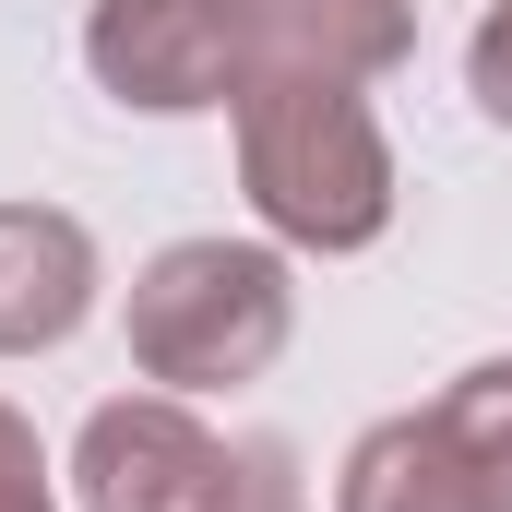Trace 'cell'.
Listing matches in <instances>:
<instances>
[{
  "mask_svg": "<svg viewBox=\"0 0 512 512\" xmlns=\"http://www.w3.org/2000/svg\"><path fill=\"white\" fill-rule=\"evenodd\" d=\"M239 191L274 227V251H370L393 227V131L334 72H251L239 84Z\"/></svg>",
  "mask_w": 512,
  "mask_h": 512,
  "instance_id": "1",
  "label": "cell"
},
{
  "mask_svg": "<svg viewBox=\"0 0 512 512\" xmlns=\"http://www.w3.org/2000/svg\"><path fill=\"white\" fill-rule=\"evenodd\" d=\"M131 370L155 393H239L298 334V274L274 239H167L131 274Z\"/></svg>",
  "mask_w": 512,
  "mask_h": 512,
  "instance_id": "2",
  "label": "cell"
},
{
  "mask_svg": "<svg viewBox=\"0 0 512 512\" xmlns=\"http://www.w3.org/2000/svg\"><path fill=\"white\" fill-rule=\"evenodd\" d=\"M72 501L84 512H239L251 441L203 429L191 393H108L72 441Z\"/></svg>",
  "mask_w": 512,
  "mask_h": 512,
  "instance_id": "3",
  "label": "cell"
},
{
  "mask_svg": "<svg viewBox=\"0 0 512 512\" xmlns=\"http://www.w3.org/2000/svg\"><path fill=\"white\" fill-rule=\"evenodd\" d=\"M84 72L143 120H203L239 108L251 84V0H96L84 12Z\"/></svg>",
  "mask_w": 512,
  "mask_h": 512,
  "instance_id": "4",
  "label": "cell"
},
{
  "mask_svg": "<svg viewBox=\"0 0 512 512\" xmlns=\"http://www.w3.org/2000/svg\"><path fill=\"white\" fill-rule=\"evenodd\" d=\"M96 227L60 203H0V358H48L96 322Z\"/></svg>",
  "mask_w": 512,
  "mask_h": 512,
  "instance_id": "5",
  "label": "cell"
},
{
  "mask_svg": "<svg viewBox=\"0 0 512 512\" xmlns=\"http://www.w3.org/2000/svg\"><path fill=\"white\" fill-rule=\"evenodd\" d=\"M417 48V0H251V72L382 84Z\"/></svg>",
  "mask_w": 512,
  "mask_h": 512,
  "instance_id": "6",
  "label": "cell"
},
{
  "mask_svg": "<svg viewBox=\"0 0 512 512\" xmlns=\"http://www.w3.org/2000/svg\"><path fill=\"white\" fill-rule=\"evenodd\" d=\"M334 512H477V489H465L453 441L429 429V405H405V417H382V429L346 441V465H334Z\"/></svg>",
  "mask_w": 512,
  "mask_h": 512,
  "instance_id": "7",
  "label": "cell"
},
{
  "mask_svg": "<svg viewBox=\"0 0 512 512\" xmlns=\"http://www.w3.org/2000/svg\"><path fill=\"white\" fill-rule=\"evenodd\" d=\"M429 429L453 441L477 512H512V358H477L453 393H429Z\"/></svg>",
  "mask_w": 512,
  "mask_h": 512,
  "instance_id": "8",
  "label": "cell"
},
{
  "mask_svg": "<svg viewBox=\"0 0 512 512\" xmlns=\"http://www.w3.org/2000/svg\"><path fill=\"white\" fill-rule=\"evenodd\" d=\"M0 512H60V489H48V441H36L24 405H0Z\"/></svg>",
  "mask_w": 512,
  "mask_h": 512,
  "instance_id": "9",
  "label": "cell"
},
{
  "mask_svg": "<svg viewBox=\"0 0 512 512\" xmlns=\"http://www.w3.org/2000/svg\"><path fill=\"white\" fill-rule=\"evenodd\" d=\"M465 96L512 131V0H489V12H477V36H465Z\"/></svg>",
  "mask_w": 512,
  "mask_h": 512,
  "instance_id": "10",
  "label": "cell"
},
{
  "mask_svg": "<svg viewBox=\"0 0 512 512\" xmlns=\"http://www.w3.org/2000/svg\"><path fill=\"white\" fill-rule=\"evenodd\" d=\"M239 512H310V489H298V453L286 441H251V501Z\"/></svg>",
  "mask_w": 512,
  "mask_h": 512,
  "instance_id": "11",
  "label": "cell"
}]
</instances>
